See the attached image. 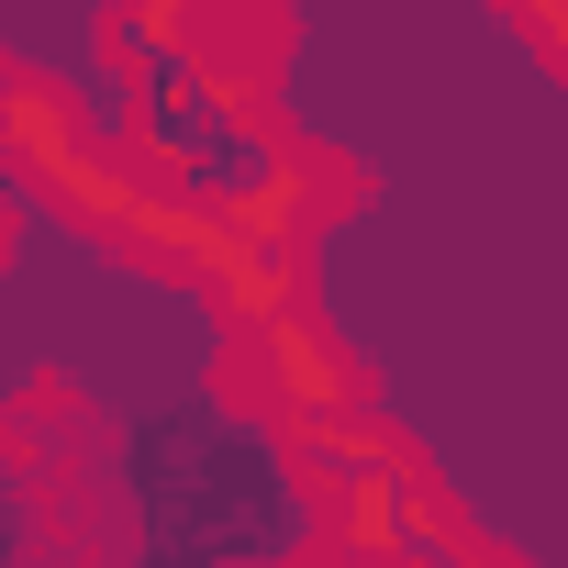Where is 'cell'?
I'll use <instances>...</instances> for the list:
<instances>
[{
  "instance_id": "obj_1",
  "label": "cell",
  "mask_w": 568,
  "mask_h": 568,
  "mask_svg": "<svg viewBox=\"0 0 568 568\" xmlns=\"http://www.w3.org/2000/svg\"><path fill=\"white\" fill-rule=\"evenodd\" d=\"M234 402H256V413H302V424L357 413V357H346V346H335L302 302H278V313H256V324H245Z\"/></svg>"
},
{
  "instance_id": "obj_2",
  "label": "cell",
  "mask_w": 568,
  "mask_h": 568,
  "mask_svg": "<svg viewBox=\"0 0 568 568\" xmlns=\"http://www.w3.org/2000/svg\"><path fill=\"white\" fill-rule=\"evenodd\" d=\"M513 23L535 34V57H546V68H568V0H513Z\"/></svg>"
},
{
  "instance_id": "obj_3",
  "label": "cell",
  "mask_w": 568,
  "mask_h": 568,
  "mask_svg": "<svg viewBox=\"0 0 568 568\" xmlns=\"http://www.w3.org/2000/svg\"><path fill=\"white\" fill-rule=\"evenodd\" d=\"M12 90H23V68H12V57H0V134H12Z\"/></svg>"
},
{
  "instance_id": "obj_4",
  "label": "cell",
  "mask_w": 568,
  "mask_h": 568,
  "mask_svg": "<svg viewBox=\"0 0 568 568\" xmlns=\"http://www.w3.org/2000/svg\"><path fill=\"white\" fill-rule=\"evenodd\" d=\"M12 223H23V201H12V179H0V256H12Z\"/></svg>"
}]
</instances>
